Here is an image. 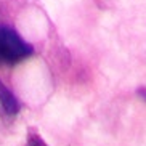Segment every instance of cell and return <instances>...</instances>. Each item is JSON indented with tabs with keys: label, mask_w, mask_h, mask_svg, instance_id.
<instances>
[{
	"label": "cell",
	"mask_w": 146,
	"mask_h": 146,
	"mask_svg": "<svg viewBox=\"0 0 146 146\" xmlns=\"http://www.w3.org/2000/svg\"><path fill=\"white\" fill-rule=\"evenodd\" d=\"M138 95H140V96H141V98L146 101V88H145V87H141V88H138Z\"/></svg>",
	"instance_id": "obj_4"
},
{
	"label": "cell",
	"mask_w": 146,
	"mask_h": 146,
	"mask_svg": "<svg viewBox=\"0 0 146 146\" xmlns=\"http://www.w3.org/2000/svg\"><path fill=\"white\" fill-rule=\"evenodd\" d=\"M0 106H2L5 114H8V116H15L19 111V103H18L16 96L8 88H5L2 84H0Z\"/></svg>",
	"instance_id": "obj_2"
},
{
	"label": "cell",
	"mask_w": 146,
	"mask_h": 146,
	"mask_svg": "<svg viewBox=\"0 0 146 146\" xmlns=\"http://www.w3.org/2000/svg\"><path fill=\"white\" fill-rule=\"evenodd\" d=\"M27 146H48V145L42 140L40 135H37V133H31L29 138H27Z\"/></svg>",
	"instance_id": "obj_3"
},
{
	"label": "cell",
	"mask_w": 146,
	"mask_h": 146,
	"mask_svg": "<svg viewBox=\"0 0 146 146\" xmlns=\"http://www.w3.org/2000/svg\"><path fill=\"white\" fill-rule=\"evenodd\" d=\"M32 53V47L26 43L15 31L0 27V61L16 63Z\"/></svg>",
	"instance_id": "obj_1"
}]
</instances>
